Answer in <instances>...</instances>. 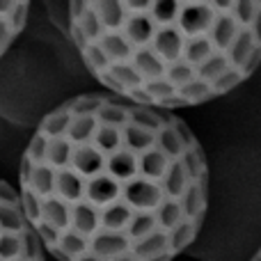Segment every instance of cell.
Listing matches in <instances>:
<instances>
[{"mask_svg": "<svg viewBox=\"0 0 261 261\" xmlns=\"http://www.w3.org/2000/svg\"><path fill=\"white\" fill-rule=\"evenodd\" d=\"M18 197L58 261H172L204 225L208 163L176 115L92 92L39 122Z\"/></svg>", "mask_w": 261, "mask_h": 261, "instance_id": "cell-1", "label": "cell"}, {"mask_svg": "<svg viewBox=\"0 0 261 261\" xmlns=\"http://www.w3.org/2000/svg\"><path fill=\"white\" fill-rule=\"evenodd\" d=\"M67 30L110 94L167 113L236 90L261 64V3H71Z\"/></svg>", "mask_w": 261, "mask_h": 261, "instance_id": "cell-2", "label": "cell"}, {"mask_svg": "<svg viewBox=\"0 0 261 261\" xmlns=\"http://www.w3.org/2000/svg\"><path fill=\"white\" fill-rule=\"evenodd\" d=\"M0 261H44V248L35 234L18 190L0 179Z\"/></svg>", "mask_w": 261, "mask_h": 261, "instance_id": "cell-3", "label": "cell"}, {"mask_svg": "<svg viewBox=\"0 0 261 261\" xmlns=\"http://www.w3.org/2000/svg\"><path fill=\"white\" fill-rule=\"evenodd\" d=\"M28 3H0V58L12 48L28 23Z\"/></svg>", "mask_w": 261, "mask_h": 261, "instance_id": "cell-4", "label": "cell"}, {"mask_svg": "<svg viewBox=\"0 0 261 261\" xmlns=\"http://www.w3.org/2000/svg\"><path fill=\"white\" fill-rule=\"evenodd\" d=\"M250 261H261V248L257 250V252H254V257H252V259H250Z\"/></svg>", "mask_w": 261, "mask_h": 261, "instance_id": "cell-5", "label": "cell"}]
</instances>
